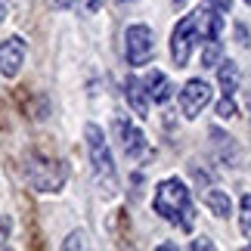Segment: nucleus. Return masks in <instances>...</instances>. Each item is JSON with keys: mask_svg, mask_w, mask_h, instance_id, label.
Returning <instances> with one entry per match:
<instances>
[{"mask_svg": "<svg viewBox=\"0 0 251 251\" xmlns=\"http://www.w3.org/2000/svg\"><path fill=\"white\" fill-rule=\"evenodd\" d=\"M143 84H146V93H149V100L152 102H158V105H165L168 100H171V78L165 72H158V69H152L146 78H143Z\"/></svg>", "mask_w": 251, "mask_h": 251, "instance_id": "nucleus-12", "label": "nucleus"}, {"mask_svg": "<svg viewBox=\"0 0 251 251\" xmlns=\"http://www.w3.org/2000/svg\"><path fill=\"white\" fill-rule=\"evenodd\" d=\"M152 56H155V34H152L149 25H127L124 28V59L127 65H149Z\"/></svg>", "mask_w": 251, "mask_h": 251, "instance_id": "nucleus-4", "label": "nucleus"}, {"mask_svg": "<svg viewBox=\"0 0 251 251\" xmlns=\"http://www.w3.org/2000/svg\"><path fill=\"white\" fill-rule=\"evenodd\" d=\"M220 59H224V44H220V37H217V41H205V50H201V65H205V69H217Z\"/></svg>", "mask_w": 251, "mask_h": 251, "instance_id": "nucleus-15", "label": "nucleus"}, {"mask_svg": "<svg viewBox=\"0 0 251 251\" xmlns=\"http://www.w3.org/2000/svg\"><path fill=\"white\" fill-rule=\"evenodd\" d=\"M53 6H59V9H72V0H50Z\"/></svg>", "mask_w": 251, "mask_h": 251, "instance_id": "nucleus-22", "label": "nucleus"}, {"mask_svg": "<svg viewBox=\"0 0 251 251\" xmlns=\"http://www.w3.org/2000/svg\"><path fill=\"white\" fill-rule=\"evenodd\" d=\"M217 115H220L224 121H229V118H236V115H239V109H236V100H233V96H224V100L217 102Z\"/></svg>", "mask_w": 251, "mask_h": 251, "instance_id": "nucleus-17", "label": "nucleus"}, {"mask_svg": "<svg viewBox=\"0 0 251 251\" xmlns=\"http://www.w3.org/2000/svg\"><path fill=\"white\" fill-rule=\"evenodd\" d=\"M25 180L31 183L37 192H59L69 180V165L62 158H47L41 152L25 158Z\"/></svg>", "mask_w": 251, "mask_h": 251, "instance_id": "nucleus-3", "label": "nucleus"}, {"mask_svg": "<svg viewBox=\"0 0 251 251\" xmlns=\"http://www.w3.org/2000/svg\"><path fill=\"white\" fill-rule=\"evenodd\" d=\"M245 3H248V6H251V0H245Z\"/></svg>", "mask_w": 251, "mask_h": 251, "instance_id": "nucleus-26", "label": "nucleus"}, {"mask_svg": "<svg viewBox=\"0 0 251 251\" xmlns=\"http://www.w3.org/2000/svg\"><path fill=\"white\" fill-rule=\"evenodd\" d=\"M84 143H87V155H90L96 183L102 186V192H115L118 189V171H115V158H112L109 140H105L100 124H93V121L84 124Z\"/></svg>", "mask_w": 251, "mask_h": 251, "instance_id": "nucleus-2", "label": "nucleus"}, {"mask_svg": "<svg viewBox=\"0 0 251 251\" xmlns=\"http://www.w3.org/2000/svg\"><path fill=\"white\" fill-rule=\"evenodd\" d=\"M115 133H118L121 152H124L130 161H140V158L149 155V140H146V133H143L137 124L127 118V115H118V118H115Z\"/></svg>", "mask_w": 251, "mask_h": 251, "instance_id": "nucleus-6", "label": "nucleus"}, {"mask_svg": "<svg viewBox=\"0 0 251 251\" xmlns=\"http://www.w3.org/2000/svg\"><path fill=\"white\" fill-rule=\"evenodd\" d=\"M189 248H192V251H211V248H214V242H211L208 236H201V239H196Z\"/></svg>", "mask_w": 251, "mask_h": 251, "instance_id": "nucleus-19", "label": "nucleus"}, {"mask_svg": "<svg viewBox=\"0 0 251 251\" xmlns=\"http://www.w3.org/2000/svg\"><path fill=\"white\" fill-rule=\"evenodd\" d=\"M124 100H127V105L133 109V115L137 118H146L149 115V93H146V84H143L137 75H127L124 78Z\"/></svg>", "mask_w": 251, "mask_h": 251, "instance_id": "nucleus-10", "label": "nucleus"}, {"mask_svg": "<svg viewBox=\"0 0 251 251\" xmlns=\"http://www.w3.org/2000/svg\"><path fill=\"white\" fill-rule=\"evenodd\" d=\"M152 208L161 220H168L171 226L183 229V233H192L196 226V208H192V192L180 177H165L155 186V196H152Z\"/></svg>", "mask_w": 251, "mask_h": 251, "instance_id": "nucleus-1", "label": "nucleus"}, {"mask_svg": "<svg viewBox=\"0 0 251 251\" xmlns=\"http://www.w3.org/2000/svg\"><path fill=\"white\" fill-rule=\"evenodd\" d=\"M6 19V0H0V22Z\"/></svg>", "mask_w": 251, "mask_h": 251, "instance_id": "nucleus-23", "label": "nucleus"}, {"mask_svg": "<svg viewBox=\"0 0 251 251\" xmlns=\"http://www.w3.org/2000/svg\"><path fill=\"white\" fill-rule=\"evenodd\" d=\"M174 3H183V0H174Z\"/></svg>", "mask_w": 251, "mask_h": 251, "instance_id": "nucleus-25", "label": "nucleus"}, {"mask_svg": "<svg viewBox=\"0 0 251 251\" xmlns=\"http://www.w3.org/2000/svg\"><path fill=\"white\" fill-rule=\"evenodd\" d=\"M196 41H199V25H196V13H189L174 25V34H171V59L177 69H186Z\"/></svg>", "mask_w": 251, "mask_h": 251, "instance_id": "nucleus-5", "label": "nucleus"}, {"mask_svg": "<svg viewBox=\"0 0 251 251\" xmlns=\"http://www.w3.org/2000/svg\"><path fill=\"white\" fill-rule=\"evenodd\" d=\"M84 6H87V9H90V13H96V9H100V6H102V0H84Z\"/></svg>", "mask_w": 251, "mask_h": 251, "instance_id": "nucleus-21", "label": "nucleus"}, {"mask_svg": "<svg viewBox=\"0 0 251 251\" xmlns=\"http://www.w3.org/2000/svg\"><path fill=\"white\" fill-rule=\"evenodd\" d=\"M217 81H220V90H224V96H236L239 81H242L239 65H236L233 59H220V65H217Z\"/></svg>", "mask_w": 251, "mask_h": 251, "instance_id": "nucleus-13", "label": "nucleus"}, {"mask_svg": "<svg viewBox=\"0 0 251 251\" xmlns=\"http://www.w3.org/2000/svg\"><path fill=\"white\" fill-rule=\"evenodd\" d=\"M84 239H87V236L81 233V229H75V233L62 242V248H84Z\"/></svg>", "mask_w": 251, "mask_h": 251, "instance_id": "nucleus-18", "label": "nucleus"}, {"mask_svg": "<svg viewBox=\"0 0 251 251\" xmlns=\"http://www.w3.org/2000/svg\"><path fill=\"white\" fill-rule=\"evenodd\" d=\"M201 199H205V205H208V211H211L214 217L224 220V217L233 214V199H229L224 189H214V186H211V189L201 192Z\"/></svg>", "mask_w": 251, "mask_h": 251, "instance_id": "nucleus-14", "label": "nucleus"}, {"mask_svg": "<svg viewBox=\"0 0 251 251\" xmlns=\"http://www.w3.org/2000/svg\"><path fill=\"white\" fill-rule=\"evenodd\" d=\"M211 84L208 81H201V78H189L186 84H183V90H180V112H183V118H199L201 109L211 102Z\"/></svg>", "mask_w": 251, "mask_h": 251, "instance_id": "nucleus-7", "label": "nucleus"}, {"mask_svg": "<svg viewBox=\"0 0 251 251\" xmlns=\"http://www.w3.org/2000/svg\"><path fill=\"white\" fill-rule=\"evenodd\" d=\"M25 53H28L25 37H19V34L6 37V41L0 44V75H3V78H16L25 65Z\"/></svg>", "mask_w": 251, "mask_h": 251, "instance_id": "nucleus-9", "label": "nucleus"}, {"mask_svg": "<svg viewBox=\"0 0 251 251\" xmlns=\"http://www.w3.org/2000/svg\"><path fill=\"white\" fill-rule=\"evenodd\" d=\"M9 229H13V224H9L6 217H0V245H6V239H9Z\"/></svg>", "mask_w": 251, "mask_h": 251, "instance_id": "nucleus-20", "label": "nucleus"}, {"mask_svg": "<svg viewBox=\"0 0 251 251\" xmlns=\"http://www.w3.org/2000/svg\"><path fill=\"white\" fill-rule=\"evenodd\" d=\"M248 112H251V100H248Z\"/></svg>", "mask_w": 251, "mask_h": 251, "instance_id": "nucleus-24", "label": "nucleus"}, {"mask_svg": "<svg viewBox=\"0 0 251 251\" xmlns=\"http://www.w3.org/2000/svg\"><path fill=\"white\" fill-rule=\"evenodd\" d=\"M196 25L201 41H217L224 31V3L217 6V0H201V6L196 9Z\"/></svg>", "mask_w": 251, "mask_h": 251, "instance_id": "nucleus-8", "label": "nucleus"}, {"mask_svg": "<svg viewBox=\"0 0 251 251\" xmlns=\"http://www.w3.org/2000/svg\"><path fill=\"white\" fill-rule=\"evenodd\" d=\"M239 233L251 245V196H242L239 201Z\"/></svg>", "mask_w": 251, "mask_h": 251, "instance_id": "nucleus-16", "label": "nucleus"}, {"mask_svg": "<svg viewBox=\"0 0 251 251\" xmlns=\"http://www.w3.org/2000/svg\"><path fill=\"white\" fill-rule=\"evenodd\" d=\"M121 3H127V0H121Z\"/></svg>", "mask_w": 251, "mask_h": 251, "instance_id": "nucleus-27", "label": "nucleus"}, {"mask_svg": "<svg viewBox=\"0 0 251 251\" xmlns=\"http://www.w3.org/2000/svg\"><path fill=\"white\" fill-rule=\"evenodd\" d=\"M208 137H211V146H214V155L224 161L226 168H236V161H239V149H236V143L229 133H224L220 127H211L208 130Z\"/></svg>", "mask_w": 251, "mask_h": 251, "instance_id": "nucleus-11", "label": "nucleus"}]
</instances>
